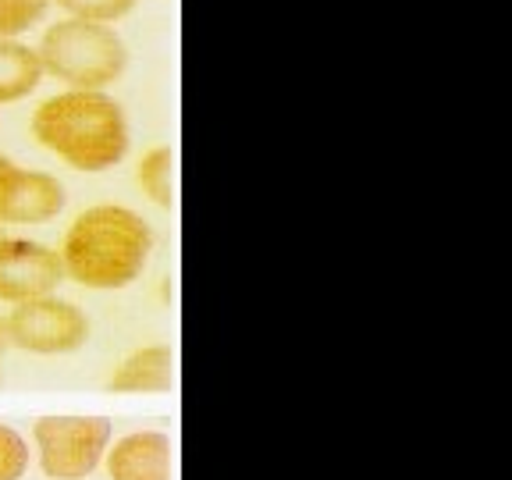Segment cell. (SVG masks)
<instances>
[{"label": "cell", "instance_id": "obj_15", "mask_svg": "<svg viewBox=\"0 0 512 480\" xmlns=\"http://www.w3.org/2000/svg\"><path fill=\"white\" fill-rule=\"evenodd\" d=\"M8 349V335H4V320H0V352Z\"/></svg>", "mask_w": 512, "mask_h": 480}, {"label": "cell", "instance_id": "obj_14", "mask_svg": "<svg viewBox=\"0 0 512 480\" xmlns=\"http://www.w3.org/2000/svg\"><path fill=\"white\" fill-rule=\"evenodd\" d=\"M29 470V445L15 427L0 424V480H22Z\"/></svg>", "mask_w": 512, "mask_h": 480}, {"label": "cell", "instance_id": "obj_4", "mask_svg": "<svg viewBox=\"0 0 512 480\" xmlns=\"http://www.w3.org/2000/svg\"><path fill=\"white\" fill-rule=\"evenodd\" d=\"M40 470L50 480H86L111 445L107 416H40L32 427Z\"/></svg>", "mask_w": 512, "mask_h": 480}, {"label": "cell", "instance_id": "obj_9", "mask_svg": "<svg viewBox=\"0 0 512 480\" xmlns=\"http://www.w3.org/2000/svg\"><path fill=\"white\" fill-rule=\"evenodd\" d=\"M178 381V360L168 345H143V349L128 352L125 360L114 367L107 377V388L121 395L139 392H171Z\"/></svg>", "mask_w": 512, "mask_h": 480}, {"label": "cell", "instance_id": "obj_1", "mask_svg": "<svg viewBox=\"0 0 512 480\" xmlns=\"http://www.w3.org/2000/svg\"><path fill=\"white\" fill-rule=\"evenodd\" d=\"M32 136L68 168L100 175L128 153V121L104 89H64L32 114Z\"/></svg>", "mask_w": 512, "mask_h": 480}, {"label": "cell", "instance_id": "obj_13", "mask_svg": "<svg viewBox=\"0 0 512 480\" xmlns=\"http://www.w3.org/2000/svg\"><path fill=\"white\" fill-rule=\"evenodd\" d=\"M61 11H68V18H86V22H118L128 11L136 8L139 0H50Z\"/></svg>", "mask_w": 512, "mask_h": 480}, {"label": "cell", "instance_id": "obj_8", "mask_svg": "<svg viewBox=\"0 0 512 480\" xmlns=\"http://www.w3.org/2000/svg\"><path fill=\"white\" fill-rule=\"evenodd\" d=\"M104 466L111 480H171L175 452L171 438L160 431H136L107 445Z\"/></svg>", "mask_w": 512, "mask_h": 480}, {"label": "cell", "instance_id": "obj_3", "mask_svg": "<svg viewBox=\"0 0 512 480\" xmlns=\"http://www.w3.org/2000/svg\"><path fill=\"white\" fill-rule=\"evenodd\" d=\"M43 75L72 89H104L121 79L128 64V47L118 32L104 22L64 18L43 32L40 47Z\"/></svg>", "mask_w": 512, "mask_h": 480}, {"label": "cell", "instance_id": "obj_12", "mask_svg": "<svg viewBox=\"0 0 512 480\" xmlns=\"http://www.w3.org/2000/svg\"><path fill=\"white\" fill-rule=\"evenodd\" d=\"M50 0H0V40H15L40 25Z\"/></svg>", "mask_w": 512, "mask_h": 480}, {"label": "cell", "instance_id": "obj_11", "mask_svg": "<svg viewBox=\"0 0 512 480\" xmlns=\"http://www.w3.org/2000/svg\"><path fill=\"white\" fill-rule=\"evenodd\" d=\"M136 185L143 189L146 200L157 207H178V153L171 146H153L136 164Z\"/></svg>", "mask_w": 512, "mask_h": 480}, {"label": "cell", "instance_id": "obj_5", "mask_svg": "<svg viewBox=\"0 0 512 480\" xmlns=\"http://www.w3.org/2000/svg\"><path fill=\"white\" fill-rule=\"evenodd\" d=\"M8 345L36 356H64L79 352L89 342V317L68 299H57L54 292L40 299L15 303V310L4 317Z\"/></svg>", "mask_w": 512, "mask_h": 480}, {"label": "cell", "instance_id": "obj_7", "mask_svg": "<svg viewBox=\"0 0 512 480\" xmlns=\"http://www.w3.org/2000/svg\"><path fill=\"white\" fill-rule=\"evenodd\" d=\"M64 210V185L0 153V224H47Z\"/></svg>", "mask_w": 512, "mask_h": 480}, {"label": "cell", "instance_id": "obj_2", "mask_svg": "<svg viewBox=\"0 0 512 480\" xmlns=\"http://www.w3.org/2000/svg\"><path fill=\"white\" fill-rule=\"evenodd\" d=\"M153 253V228L128 207L100 203L82 210L64 232L61 267L64 278L82 288L111 292L125 288L146 271Z\"/></svg>", "mask_w": 512, "mask_h": 480}, {"label": "cell", "instance_id": "obj_10", "mask_svg": "<svg viewBox=\"0 0 512 480\" xmlns=\"http://www.w3.org/2000/svg\"><path fill=\"white\" fill-rule=\"evenodd\" d=\"M40 54L18 40H0V104H18L40 86Z\"/></svg>", "mask_w": 512, "mask_h": 480}, {"label": "cell", "instance_id": "obj_6", "mask_svg": "<svg viewBox=\"0 0 512 480\" xmlns=\"http://www.w3.org/2000/svg\"><path fill=\"white\" fill-rule=\"evenodd\" d=\"M64 281L61 253L32 239H4L0 235V303L50 296Z\"/></svg>", "mask_w": 512, "mask_h": 480}]
</instances>
